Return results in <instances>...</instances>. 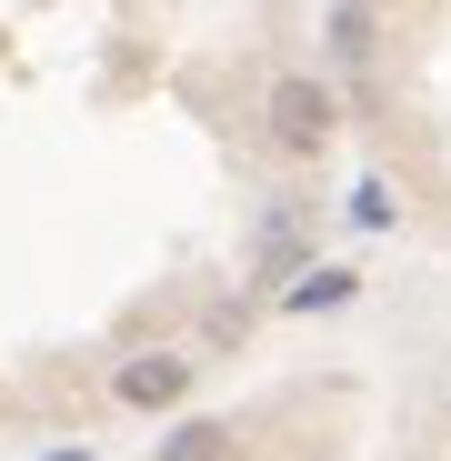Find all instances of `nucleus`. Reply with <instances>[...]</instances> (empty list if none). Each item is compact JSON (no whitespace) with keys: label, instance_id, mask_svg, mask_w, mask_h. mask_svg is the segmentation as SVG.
<instances>
[{"label":"nucleus","instance_id":"7ed1b4c3","mask_svg":"<svg viewBox=\"0 0 451 461\" xmlns=\"http://www.w3.org/2000/svg\"><path fill=\"white\" fill-rule=\"evenodd\" d=\"M161 461H231V431H221V421H181L161 441Z\"/></svg>","mask_w":451,"mask_h":461},{"label":"nucleus","instance_id":"f03ea898","mask_svg":"<svg viewBox=\"0 0 451 461\" xmlns=\"http://www.w3.org/2000/svg\"><path fill=\"white\" fill-rule=\"evenodd\" d=\"M181 392H191V361H171V351H150V361L121 371V402H140V411H161V402H181Z\"/></svg>","mask_w":451,"mask_h":461},{"label":"nucleus","instance_id":"f257e3e1","mask_svg":"<svg viewBox=\"0 0 451 461\" xmlns=\"http://www.w3.org/2000/svg\"><path fill=\"white\" fill-rule=\"evenodd\" d=\"M271 140H281V150H301V161H311V150L331 140V91L311 81V70L271 81Z\"/></svg>","mask_w":451,"mask_h":461}]
</instances>
